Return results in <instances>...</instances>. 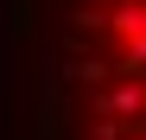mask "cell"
Masks as SVG:
<instances>
[{
    "label": "cell",
    "instance_id": "3",
    "mask_svg": "<svg viewBox=\"0 0 146 140\" xmlns=\"http://www.w3.org/2000/svg\"><path fill=\"white\" fill-rule=\"evenodd\" d=\"M64 77H70V83H102V77H108V64H95V57H76V64L64 70Z\"/></svg>",
    "mask_w": 146,
    "mask_h": 140
},
{
    "label": "cell",
    "instance_id": "1",
    "mask_svg": "<svg viewBox=\"0 0 146 140\" xmlns=\"http://www.w3.org/2000/svg\"><path fill=\"white\" fill-rule=\"evenodd\" d=\"M108 26H114L121 38H140V32H146V0H121V7L108 13Z\"/></svg>",
    "mask_w": 146,
    "mask_h": 140
},
{
    "label": "cell",
    "instance_id": "2",
    "mask_svg": "<svg viewBox=\"0 0 146 140\" xmlns=\"http://www.w3.org/2000/svg\"><path fill=\"white\" fill-rule=\"evenodd\" d=\"M140 108H146V83H121L108 96V115H114V121H121V115H140Z\"/></svg>",
    "mask_w": 146,
    "mask_h": 140
},
{
    "label": "cell",
    "instance_id": "5",
    "mask_svg": "<svg viewBox=\"0 0 146 140\" xmlns=\"http://www.w3.org/2000/svg\"><path fill=\"white\" fill-rule=\"evenodd\" d=\"M95 140H121V121H114V115H102V121H95Z\"/></svg>",
    "mask_w": 146,
    "mask_h": 140
},
{
    "label": "cell",
    "instance_id": "4",
    "mask_svg": "<svg viewBox=\"0 0 146 140\" xmlns=\"http://www.w3.org/2000/svg\"><path fill=\"white\" fill-rule=\"evenodd\" d=\"M121 70H146V32L127 38V57H121Z\"/></svg>",
    "mask_w": 146,
    "mask_h": 140
}]
</instances>
